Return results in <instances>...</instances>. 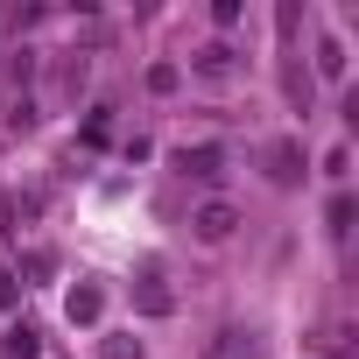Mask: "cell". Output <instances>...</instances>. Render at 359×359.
I'll return each mask as SVG.
<instances>
[{
  "mask_svg": "<svg viewBox=\"0 0 359 359\" xmlns=\"http://www.w3.org/2000/svg\"><path fill=\"white\" fill-rule=\"evenodd\" d=\"M268 162H275V169H268L275 184H296V176H303V169H296V141H275V148H268Z\"/></svg>",
  "mask_w": 359,
  "mask_h": 359,
  "instance_id": "cell-4",
  "label": "cell"
},
{
  "mask_svg": "<svg viewBox=\"0 0 359 359\" xmlns=\"http://www.w3.org/2000/svg\"><path fill=\"white\" fill-rule=\"evenodd\" d=\"M233 226H240V212H233L226 198H212V205H198V219H191V233H198L205 247H226V240H233Z\"/></svg>",
  "mask_w": 359,
  "mask_h": 359,
  "instance_id": "cell-1",
  "label": "cell"
},
{
  "mask_svg": "<svg viewBox=\"0 0 359 359\" xmlns=\"http://www.w3.org/2000/svg\"><path fill=\"white\" fill-rule=\"evenodd\" d=\"M134 303H141L148 317H169V303H176V296H169L162 282H141V289H134Z\"/></svg>",
  "mask_w": 359,
  "mask_h": 359,
  "instance_id": "cell-6",
  "label": "cell"
},
{
  "mask_svg": "<svg viewBox=\"0 0 359 359\" xmlns=\"http://www.w3.org/2000/svg\"><path fill=\"white\" fill-rule=\"evenodd\" d=\"M191 64H198V78H233V71H240V57H233V43H205V50H198Z\"/></svg>",
  "mask_w": 359,
  "mask_h": 359,
  "instance_id": "cell-3",
  "label": "cell"
},
{
  "mask_svg": "<svg viewBox=\"0 0 359 359\" xmlns=\"http://www.w3.org/2000/svg\"><path fill=\"white\" fill-rule=\"evenodd\" d=\"M8 296H15V282H8V275H0V310H8Z\"/></svg>",
  "mask_w": 359,
  "mask_h": 359,
  "instance_id": "cell-10",
  "label": "cell"
},
{
  "mask_svg": "<svg viewBox=\"0 0 359 359\" xmlns=\"http://www.w3.org/2000/svg\"><path fill=\"white\" fill-rule=\"evenodd\" d=\"M99 359H141V338H127V331H106Z\"/></svg>",
  "mask_w": 359,
  "mask_h": 359,
  "instance_id": "cell-7",
  "label": "cell"
},
{
  "mask_svg": "<svg viewBox=\"0 0 359 359\" xmlns=\"http://www.w3.org/2000/svg\"><path fill=\"white\" fill-rule=\"evenodd\" d=\"M317 71H324V78H345V50H338V43H317Z\"/></svg>",
  "mask_w": 359,
  "mask_h": 359,
  "instance_id": "cell-8",
  "label": "cell"
},
{
  "mask_svg": "<svg viewBox=\"0 0 359 359\" xmlns=\"http://www.w3.org/2000/svg\"><path fill=\"white\" fill-rule=\"evenodd\" d=\"M71 317L92 324V317H99V289H71Z\"/></svg>",
  "mask_w": 359,
  "mask_h": 359,
  "instance_id": "cell-9",
  "label": "cell"
},
{
  "mask_svg": "<svg viewBox=\"0 0 359 359\" xmlns=\"http://www.w3.org/2000/svg\"><path fill=\"white\" fill-rule=\"evenodd\" d=\"M0 345H8L15 359H36V352H43V338H36L29 324H8V338H0Z\"/></svg>",
  "mask_w": 359,
  "mask_h": 359,
  "instance_id": "cell-5",
  "label": "cell"
},
{
  "mask_svg": "<svg viewBox=\"0 0 359 359\" xmlns=\"http://www.w3.org/2000/svg\"><path fill=\"white\" fill-rule=\"evenodd\" d=\"M176 169H184V176H198V184H212V176H226V148H184V155H176Z\"/></svg>",
  "mask_w": 359,
  "mask_h": 359,
  "instance_id": "cell-2",
  "label": "cell"
}]
</instances>
